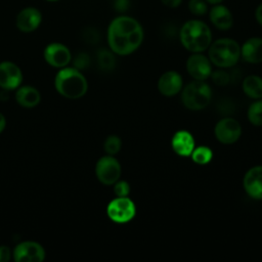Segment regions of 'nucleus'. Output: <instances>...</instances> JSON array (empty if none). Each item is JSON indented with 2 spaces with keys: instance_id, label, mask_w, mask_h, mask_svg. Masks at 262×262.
I'll use <instances>...</instances> for the list:
<instances>
[{
  "instance_id": "nucleus-1",
  "label": "nucleus",
  "mask_w": 262,
  "mask_h": 262,
  "mask_svg": "<svg viewBox=\"0 0 262 262\" xmlns=\"http://www.w3.org/2000/svg\"><path fill=\"white\" fill-rule=\"evenodd\" d=\"M143 41V29L133 17L120 15L112 20L107 29V43L111 50L119 55L134 52Z\"/></svg>"
},
{
  "instance_id": "nucleus-2",
  "label": "nucleus",
  "mask_w": 262,
  "mask_h": 262,
  "mask_svg": "<svg viewBox=\"0 0 262 262\" xmlns=\"http://www.w3.org/2000/svg\"><path fill=\"white\" fill-rule=\"evenodd\" d=\"M181 44L188 51L200 53L209 48L212 42V33L209 27L199 19L187 20L179 31Z\"/></svg>"
},
{
  "instance_id": "nucleus-3",
  "label": "nucleus",
  "mask_w": 262,
  "mask_h": 262,
  "mask_svg": "<svg viewBox=\"0 0 262 262\" xmlns=\"http://www.w3.org/2000/svg\"><path fill=\"white\" fill-rule=\"evenodd\" d=\"M56 91L66 98L77 99L82 97L88 88L84 75L76 68H61L54 78Z\"/></svg>"
},
{
  "instance_id": "nucleus-4",
  "label": "nucleus",
  "mask_w": 262,
  "mask_h": 262,
  "mask_svg": "<svg viewBox=\"0 0 262 262\" xmlns=\"http://www.w3.org/2000/svg\"><path fill=\"white\" fill-rule=\"evenodd\" d=\"M241 57V47L236 41L229 38H221L209 46V59L219 68H230Z\"/></svg>"
},
{
  "instance_id": "nucleus-5",
  "label": "nucleus",
  "mask_w": 262,
  "mask_h": 262,
  "mask_svg": "<svg viewBox=\"0 0 262 262\" xmlns=\"http://www.w3.org/2000/svg\"><path fill=\"white\" fill-rule=\"evenodd\" d=\"M212 91L210 86L204 81L188 83L181 93L183 105L191 111H200L205 108L211 101Z\"/></svg>"
},
{
  "instance_id": "nucleus-6",
  "label": "nucleus",
  "mask_w": 262,
  "mask_h": 262,
  "mask_svg": "<svg viewBox=\"0 0 262 262\" xmlns=\"http://www.w3.org/2000/svg\"><path fill=\"white\" fill-rule=\"evenodd\" d=\"M106 214L116 223H126L134 218L136 208L128 196H117L108 203Z\"/></svg>"
},
{
  "instance_id": "nucleus-7",
  "label": "nucleus",
  "mask_w": 262,
  "mask_h": 262,
  "mask_svg": "<svg viewBox=\"0 0 262 262\" xmlns=\"http://www.w3.org/2000/svg\"><path fill=\"white\" fill-rule=\"evenodd\" d=\"M95 174L101 183L105 185L114 184L121 176V165L112 155L104 156L97 161Z\"/></svg>"
},
{
  "instance_id": "nucleus-8",
  "label": "nucleus",
  "mask_w": 262,
  "mask_h": 262,
  "mask_svg": "<svg viewBox=\"0 0 262 262\" xmlns=\"http://www.w3.org/2000/svg\"><path fill=\"white\" fill-rule=\"evenodd\" d=\"M12 257L16 262H41L45 258V251L39 243L26 241L14 248Z\"/></svg>"
},
{
  "instance_id": "nucleus-9",
  "label": "nucleus",
  "mask_w": 262,
  "mask_h": 262,
  "mask_svg": "<svg viewBox=\"0 0 262 262\" xmlns=\"http://www.w3.org/2000/svg\"><path fill=\"white\" fill-rule=\"evenodd\" d=\"M214 133L221 143L231 144L239 139L242 135V127L236 120L232 118H224L216 124Z\"/></svg>"
},
{
  "instance_id": "nucleus-10",
  "label": "nucleus",
  "mask_w": 262,
  "mask_h": 262,
  "mask_svg": "<svg viewBox=\"0 0 262 262\" xmlns=\"http://www.w3.org/2000/svg\"><path fill=\"white\" fill-rule=\"evenodd\" d=\"M44 58L48 64L54 68L67 67L72 58L69 48L61 43H50L44 49Z\"/></svg>"
},
{
  "instance_id": "nucleus-11",
  "label": "nucleus",
  "mask_w": 262,
  "mask_h": 262,
  "mask_svg": "<svg viewBox=\"0 0 262 262\" xmlns=\"http://www.w3.org/2000/svg\"><path fill=\"white\" fill-rule=\"evenodd\" d=\"M23 82V74L18 66L11 61L0 62V87L4 90H13Z\"/></svg>"
},
{
  "instance_id": "nucleus-12",
  "label": "nucleus",
  "mask_w": 262,
  "mask_h": 262,
  "mask_svg": "<svg viewBox=\"0 0 262 262\" xmlns=\"http://www.w3.org/2000/svg\"><path fill=\"white\" fill-rule=\"evenodd\" d=\"M186 69L188 74L198 81H205L212 74L210 60L200 53H194L188 57Z\"/></svg>"
},
{
  "instance_id": "nucleus-13",
  "label": "nucleus",
  "mask_w": 262,
  "mask_h": 262,
  "mask_svg": "<svg viewBox=\"0 0 262 262\" xmlns=\"http://www.w3.org/2000/svg\"><path fill=\"white\" fill-rule=\"evenodd\" d=\"M42 14L39 9L35 7H26L21 9L15 20L17 29L24 33L35 31L41 24Z\"/></svg>"
},
{
  "instance_id": "nucleus-14",
  "label": "nucleus",
  "mask_w": 262,
  "mask_h": 262,
  "mask_svg": "<svg viewBox=\"0 0 262 262\" xmlns=\"http://www.w3.org/2000/svg\"><path fill=\"white\" fill-rule=\"evenodd\" d=\"M244 188L252 199L262 200V166L253 167L246 173Z\"/></svg>"
},
{
  "instance_id": "nucleus-15",
  "label": "nucleus",
  "mask_w": 262,
  "mask_h": 262,
  "mask_svg": "<svg viewBox=\"0 0 262 262\" xmlns=\"http://www.w3.org/2000/svg\"><path fill=\"white\" fill-rule=\"evenodd\" d=\"M158 89L165 96H173L182 89V78L179 73L169 71L164 73L158 81Z\"/></svg>"
},
{
  "instance_id": "nucleus-16",
  "label": "nucleus",
  "mask_w": 262,
  "mask_h": 262,
  "mask_svg": "<svg viewBox=\"0 0 262 262\" xmlns=\"http://www.w3.org/2000/svg\"><path fill=\"white\" fill-rule=\"evenodd\" d=\"M209 17L211 23L219 30L226 31L229 30L233 25V16L230 10L222 5V4H215L209 12Z\"/></svg>"
},
{
  "instance_id": "nucleus-17",
  "label": "nucleus",
  "mask_w": 262,
  "mask_h": 262,
  "mask_svg": "<svg viewBox=\"0 0 262 262\" xmlns=\"http://www.w3.org/2000/svg\"><path fill=\"white\" fill-rule=\"evenodd\" d=\"M171 145L177 155L181 157H188L194 148V139L188 131L180 130L173 135Z\"/></svg>"
},
{
  "instance_id": "nucleus-18",
  "label": "nucleus",
  "mask_w": 262,
  "mask_h": 262,
  "mask_svg": "<svg viewBox=\"0 0 262 262\" xmlns=\"http://www.w3.org/2000/svg\"><path fill=\"white\" fill-rule=\"evenodd\" d=\"M241 55L247 62L259 63L262 61V38L248 39L241 48Z\"/></svg>"
},
{
  "instance_id": "nucleus-19",
  "label": "nucleus",
  "mask_w": 262,
  "mask_h": 262,
  "mask_svg": "<svg viewBox=\"0 0 262 262\" xmlns=\"http://www.w3.org/2000/svg\"><path fill=\"white\" fill-rule=\"evenodd\" d=\"M15 99L20 106L32 108L39 104L41 100V95H40V92L35 87L27 85V86H21L17 88Z\"/></svg>"
},
{
  "instance_id": "nucleus-20",
  "label": "nucleus",
  "mask_w": 262,
  "mask_h": 262,
  "mask_svg": "<svg viewBox=\"0 0 262 262\" xmlns=\"http://www.w3.org/2000/svg\"><path fill=\"white\" fill-rule=\"evenodd\" d=\"M243 90L247 96L253 99L262 97V78L250 75L243 81Z\"/></svg>"
},
{
  "instance_id": "nucleus-21",
  "label": "nucleus",
  "mask_w": 262,
  "mask_h": 262,
  "mask_svg": "<svg viewBox=\"0 0 262 262\" xmlns=\"http://www.w3.org/2000/svg\"><path fill=\"white\" fill-rule=\"evenodd\" d=\"M190 156L192 158V161L195 164L206 165V164H208L212 160L213 152H212L211 148H209L208 146L202 145V146L194 147Z\"/></svg>"
},
{
  "instance_id": "nucleus-22",
  "label": "nucleus",
  "mask_w": 262,
  "mask_h": 262,
  "mask_svg": "<svg viewBox=\"0 0 262 262\" xmlns=\"http://www.w3.org/2000/svg\"><path fill=\"white\" fill-rule=\"evenodd\" d=\"M97 62L101 70L112 71L116 66V58L110 50L101 49L97 53Z\"/></svg>"
},
{
  "instance_id": "nucleus-23",
  "label": "nucleus",
  "mask_w": 262,
  "mask_h": 262,
  "mask_svg": "<svg viewBox=\"0 0 262 262\" xmlns=\"http://www.w3.org/2000/svg\"><path fill=\"white\" fill-rule=\"evenodd\" d=\"M248 119L253 125L262 126V100H257L250 105Z\"/></svg>"
},
{
  "instance_id": "nucleus-24",
  "label": "nucleus",
  "mask_w": 262,
  "mask_h": 262,
  "mask_svg": "<svg viewBox=\"0 0 262 262\" xmlns=\"http://www.w3.org/2000/svg\"><path fill=\"white\" fill-rule=\"evenodd\" d=\"M121 146H122V141H121L120 137H118L116 135L108 136L103 143L104 150L106 151V154L112 155V156L119 152V150L121 149Z\"/></svg>"
},
{
  "instance_id": "nucleus-25",
  "label": "nucleus",
  "mask_w": 262,
  "mask_h": 262,
  "mask_svg": "<svg viewBox=\"0 0 262 262\" xmlns=\"http://www.w3.org/2000/svg\"><path fill=\"white\" fill-rule=\"evenodd\" d=\"M188 9L192 14L204 15L208 11V5L206 0H189Z\"/></svg>"
},
{
  "instance_id": "nucleus-26",
  "label": "nucleus",
  "mask_w": 262,
  "mask_h": 262,
  "mask_svg": "<svg viewBox=\"0 0 262 262\" xmlns=\"http://www.w3.org/2000/svg\"><path fill=\"white\" fill-rule=\"evenodd\" d=\"M211 77H212L213 82L217 85H220V86L226 85L230 82V75L227 72L223 71V70L215 71L214 73L211 74Z\"/></svg>"
},
{
  "instance_id": "nucleus-27",
  "label": "nucleus",
  "mask_w": 262,
  "mask_h": 262,
  "mask_svg": "<svg viewBox=\"0 0 262 262\" xmlns=\"http://www.w3.org/2000/svg\"><path fill=\"white\" fill-rule=\"evenodd\" d=\"M114 192L117 196H128L130 192V185L127 181L124 180H118L114 183Z\"/></svg>"
},
{
  "instance_id": "nucleus-28",
  "label": "nucleus",
  "mask_w": 262,
  "mask_h": 262,
  "mask_svg": "<svg viewBox=\"0 0 262 262\" xmlns=\"http://www.w3.org/2000/svg\"><path fill=\"white\" fill-rule=\"evenodd\" d=\"M113 6L118 12H126L130 7V0H114Z\"/></svg>"
},
{
  "instance_id": "nucleus-29",
  "label": "nucleus",
  "mask_w": 262,
  "mask_h": 262,
  "mask_svg": "<svg viewBox=\"0 0 262 262\" xmlns=\"http://www.w3.org/2000/svg\"><path fill=\"white\" fill-rule=\"evenodd\" d=\"M89 64V57L85 53H80L75 60L76 69H84Z\"/></svg>"
},
{
  "instance_id": "nucleus-30",
  "label": "nucleus",
  "mask_w": 262,
  "mask_h": 262,
  "mask_svg": "<svg viewBox=\"0 0 262 262\" xmlns=\"http://www.w3.org/2000/svg\"><path fill=\"white\" fill-rule=\"evenodd\" d=\"M11 255L10 249L7 246H0V262H7Z\"/></svg>"
},
{
  "instance_id": "nucleus-31",
  "label": "nucleus",
  "mask_w": 262,
  "mask_h": 262,
  "mask_svg": "<svg viewBox=\"0 0 262 262\" xmlns=\"http://www.w3.org/2000/svg\"><path fill=\"white\" fill-rule=\"evenodd\" d=\"M161 2L167 6V7H170V8H175V7H178L182 0H161Z\"/></svg>"
},
{
  "instance_id": "nucleus-32",
  "label": "nucleus",
  "mask_w": 262,
  "mask_h": 262,
  "mask_svg": "<svg viewBox=\"0 0 262 262\" xmlns=\"http://www.w3.org/2000/svg\"><path fill=\"white\" fill-rule=\"evenodd\" d=\"M255 18H256L257 23L260 26H262V3L260 5H258L255 10Z\"/></svg>"
},
{
  "instance_id": "nucleus-33",
  "label": "nucleus",
  "mask_w": 262,
  "mask_h": 262,
  "mask_svg": "<svg viewBox=\"0 0 262 262\" xmlns=\"http://www.w3.org/2000/svg\"><path fill=\"white\" fill-rule=\"evenodd\" d=\"M6 126V120H5V117L0 113V133L4 130Z\"/></svg>"
},
{
  "instance_id": "nucleus-34",
  "label": "nucleus",
  "mask_w": 262,
  "mask_h": 262,
  "mask_svg": "<svg viewBox=\"0 0 262 262\" xmlns=\"http://www.w3.org/2000/svg\"><path fill=\"white\" fill-rule=\"evenodd\" d=\"M223 0H206V2L207 3H210V4H219V3H221Z\"/></svg>"
},
{
  "instance_id": "nucleus-35",
  "label": "nucleus",
  "mask_w": 262,
  "mask_h": 262,
  "mask_svg": "<svg viewBox=\"0 0 262 262\" xmlns=\"http://www.w3.org/2000/svg\"><path fill=\"white\" fill-rule=\"evenodd\" d=\"M47 1H58V0H47Z\"/></svg>"
}]
</instances>
